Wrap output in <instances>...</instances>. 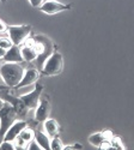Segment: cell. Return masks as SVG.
<instances>
[{
	"instance_id": "20",
	"label": "cell",
	"mask_w": 134,
	"mask_h": 150,
	"mask_svg": "<svg viewBox=\"0 0 134 150\" xmlns=\"http://www.w3.org/2000/svg\"><path fill=\"white\" fill-rule=\"evenodd\" d=\"M0 149H7V150H15L16 144L15 142H10V141H3L0 144Z\"/></svg>"
},
{
	"instance_id": "19",
	"label": "cell",
	"mask_w": 134,
	"mask_h": 150,
	"mask_svg": "<svg viewBox=\"0 0 134 150\" xmlns=\"http://www.w3.org/2000/svg\"><path fill=\"white\" fill-rule=\"evenodd\" d=\"M12 46H13V43H12V41L10 40V37H0V47L3 49L7 51V49H10Z\"/></svg>"
},
{
	"instance_id": "25",
	"label": "cell",
	"mask_w": 134,
	"mask_h": 150,
	"mask_svg": "<svg viewBox=\"0 0 134 150\" xmlns=\"http://www.w3.org/2000/svg\"><path fill=\"white\" fill-rule=\"evenodd\" d=\"M4 103H5V101H4V100H3L1 97H0V109H1V107L4 106Z\"/></svg>"
},
{
	"instance_id": "29",
	"label": "cell",
	"mask_w": 134,
	"mask_h": 150,
	"mask_svg": "<svg viewBox=\"0 0 134 150\" xmlns=\"http://www.w3.org/2000/svg\"><path fill=\"white\" fill-rule=\"evenodd\" d=\"M1 142H3V139H0V144H1Z\"/></svg>"
},
{
	"instance_id": "26",
	"label": "cell",
	"mask_w": 134,
	"mask_h": 150,
	"mask_svg": "<svg viewBox=\"0 0 134 150\" xmlns=\"http://www.w3.org/2000/svg\"><path fill=\"white\" fill-rule=\"evenodd\" d=\"M0 1H3V3H5V1H6V0H0Z\"/></svg>"
},
{
	"instance_id": "18",
	"label": "cell",
	"mask_w": 134,
	"mask_h": 150,
	"mask_svg": "<svg viewBox=\"0 0 134 150\" xmlns=\"http://www.w3.org/2000/svg\"><path fill=\"white\" fill-rule=\"evenodd\" d=\"M110 144H112V149H122V148H125V145H123V143H122V141L120 139V137H117V136H113L112 138H110Z\"/></svg>"
},
{
	"instance_id": "2",
	"label": "cell",
	"mask_w": 134,
	"mask_h": 150,
	"mask_svg": "<svg viewBox=\"0 0 134 150\" xmlns=\"http://www.w3.org/2000/svg\"><path fill=\"white\" fill-rule=\"evenodd\" d=\"M34 37L36 40V49H37V58H36L34 62L36 65V69L41 72L44 62L56 51V48L53 41L44 35H36Z\"/></svg>"
},
{
	"instance_id": "6",
	"label": "cell",
	"mask_w": 134,
	"mask_h": 150,
	"mask_svg": "<svg viewBox=\"0 0 134 150\" xmlns=\"http://www.w3.org/2000/svg\"><path fill=\"white\" fill-rule=\"evenodd\" d=\"M42 91H43V85L41 83H35V88L32 91L25 94V95H22L19 96L22 98V101L24 102L29 109H35L37 107L40 100H41V95H42Z\"/></svg>"
},
{
	"instance_id": "15",
	"label": "cell",
	"mask_w": 134,
	"mask_h": 150,
	"mask_svg": "<svg viewBox=\"0 0 134 150\" xmlns=\"http://www.w3.org/2000/svg\"><path fill=\"white\" fill-rule=\"evenodd\" d=\"M105 141H108L107 139V137H105V133H104V131H102V132H96V133H92V134H90L89 136V142H90V144H92L93 146H101V144L103 143V142H105Z\"/></svg>"
},
{
	"instance_id": "27",
	"label": "cell",
	"mask_w": 134,
	"mask_h": 150,
	"mask_svg": "<svg viewBox=\"0 0 134 150\" xmlns=\"http://www.w3.org/2000/svg\"><path fill=\"white\" fill-rule=\"evenodd\" d=\"M1 62H3V59H0V64H1Z\"/></svg>"
},
{
	"instance_id": "13",
	"label": "cell",
	"mask_w": 134,
	"mask_h": 150,
	"mask_svg": "<svg viewBox=\"0 0 134 150\" xmlns=\"http://www.w3.org/2000/svg\"><path fill=\"white\" fill-rule=\"evenodd\" d=\"M20 53H22L24 62H34L36 60V58H37V49H36V46L30 47V46L22 45Z\"/></svg>"
},
{
	"instance_id": "4",
	"label": "cell",
	"mask_w": 134,
	"mask_h": 150,
	"mask_svg": "<svg viewBox=\"0 0 134 150\" xmlns=\"http://www.w3.org/2000/svg\"><path fill=\"white\" fill-rule=\"evenodd\" d=\"M62 69H64V58L61 53L55 51L44 62L41 73L43 76H56V74L61 73Z\"/></svg>"
},
{
	"instance_id": "8",
	"label": "cell",
	"mask_w": 134,
	"mask_h": 150,
	"mask_svg": "<svg viewBox=\"0 0 134 150\" xmlns=\"http://www.w3.org/2000/svg\"><path fill=\"white\" fill-rule=\"evenodd\" d=\"M40 76H41V72L37 69H27L24 71V74H23L20 82L17 84L15 89H22V88H25L28 85L36 83L39 81Z\"/></svg>"
},
{
	"instance_id": "1",
	"label": "cell",
	"mask_w": 134,
	"mask_h": 150,
	"mask_svg": "<svg viewBox=\"0 0 134 150\" xmlns=\"http://www.w3.org/2000/svg\"><path fill=\"white\" fill-rule=\"evenodd\" d=\"M24 71H25V69L19 62L3 61L0 64V78L8 88H16L23 77Z\"/></svg>"
},
{
	"instance_id": "5",
	"label": "cell",
	"mask_w": 134,
	"mask_h": 150,
	"mask_svg": "<svg viewBox=\"0 0 134 150\" xmlns=\"http://www.w3.org/2000/svg\"><path fill=\"white\" fill-rule=\"evenodd\" d=\"M31 30H32L31 25H27V24H23V25H8L7 35L13 45L22 46L23 42L31 35Z\"/></svg>"
},
{
	"instance_id": "14",
	"label": "cell",
	"mask_w": 134,
	"mask_h": 150,
	"mask_svg": "<svg viewBox=\"0 0 134 150\" xmlns=\"http://www.w3.org/2000/svg\"><path fill=\"white\" fill-rule=\"evenodd\" d=\"M34 139L37 142V144L41 146V149H44V150L51 149V137L46 132L35 131V138Z\"/></svg>"
},
{
	"instance_id": "7",
	"label": "cell",
	"mask_w": 134,
	"mask_h": 150,
	"mask_svg": "<svg viewBox=\"0 0 134 150\" xmlns=\"http://www.w3.org/2000/svg\"><path fill=\"white\" fill-rule=\"evenodd\" d=\"M39 8L46 15H56V13H60V12L71 10L72 5L60 3L58 0H49V1H44Z\"/></svg>"
},
{
	"instance_id": "11",
	"label": "cell",
	"mask_w": 134,
	"mask_h": 150,
	"mask_svg": "<svg viewBox=\"0 0 134 150\" xmlns=\"http://www.w3.org/2000/svg\"><path fill=\"white\" fill-rule=\"evenodd\" d=\"M3 61H5V62H19V64H23L24 60H23V57L20 53V46L13 45L10 49H7L4 58H3Z\"/></svg>"
},
{
	"instance_id": "16",
	"label": "cell",
	"mask_w": 134,
	"mask_h": 150,
	"mask_svg": "<svg viewBox=\"0 0 134 150\" xmlns=\"http://www.w3.org/2000/svg\"><path fill=\"white\" fill-rule=\"evenodd\" d=\"M18 137H20V138L25 142L27 144H29L31 141H34V138H35V131L31 129V127H29V126H27L25 129H23L22 130V132L19 133V136Z\"/></svg>"
},
{
	"instance_id": "23",
	"label": "cell",
	"mask_w": 134,
	"mask_h": 150,
	"mask_svg": "<svg viewBox=\"0 0 134 150\" xmlns=\"http://www.w3.org/2000/svg\"><path fill=\"white\" fill-rule=\"evenodd\" d=\"M29 3L32 7H40L43 4V0H29Z\"/></svg>"
},
{
	"instance_id": "22",
	"label": "cell",
	"mask_w": 134,
	"mask_h": 150,
	"mask_svg": "<svg viewBox=\"0 0 134 150\" xmlns=\"http://www.w3.org/2000/svg\"><path fill=\"white\" fill-rule=\"evenodd\" d=\"M7 24L4 22V21H1L0 19V34H4V33H7Z\"/></svg>"
},
{
	"instance_id": "24",
	"label": "cell",
	"mask_w": 134,
	"mask_h": 150,
	"mask_svg": "<svg viewBox=\"0 0 134 150\" xmlns=\"http://www.w3.org/2000/svg\"><path fill=\"white\" fill-rule=\"evenodd\" d=\"M5 53H6V51H5V49H3L1 47H0V59H3V58H4Z\"/></svg>"
},
{
	"instance_id": "9",
	"label": "cell",
	"mask_w": 134,
	"mask_h": 150,
	"mask_svg": "<svg viewBox=\"0 0 134 150\" xmlns=\"http://www.w3.org/2000/svg\"><path fill=\"white\" fill-rule=\"evenodd\" d=\"M51 113V102L48 98H41L37 107L35 108V120L37 122H43L49 118Z\"/></svg>"
},
{
	"instance_id": "12",
	"label": "cell",
	"mask_w": 134,
	"mask_h": 150,
	"mask_svg": "<svg viewBox=\"0 0 134 150\" xmlns=\"http://www.w3.org/2000/svg\"><path fill=\"white\" fill-rule=\"evenodd\" d=\"M43 129H44V132L51 138H53L55 136H59L60 133V125L55 119H49V118L46 119L43 121Z\"/></svg>"
},
{
	"instance_id": "21",
	"label": "cell",
	"mask_w": 134,
	"mask_h": 150,
	"mask_svg": "<svg viewBox=\"0 0 134 150\" xmlns=\"http://www.w3.org/2000/svg\"><path fill=\"white\" fill-rule=\"evenodd\" d=\"M27 149H29V150H40V149H41V146L37 144V142H36V141L34 139V141H31V142L27 145Z\"/></svg>"
},
{
	"instance_id": "3",
	"label": "cell",
	"mask_w": 134,
	"mask_h": 150,
	"mask_svg": "<svg viewBox=\"0 0 134 150\" xmlns=\"http://www.w3.org/2000/svg\"><path fill=\"white\" fill-rule=\"evenodd\" d=\"M18 118V114L15 107L5 102L4 106L0 109V139H4V136L10 126L13 124Z\"/></svg>"
},
{
	"instance_id": "17",
	"label": "cell",
	"mask_w": 134,
	"mask_h": 150,
	"mask_svg": "<svg viewBox=\"0 0 134 150\" xmlns=\"http://www.w3.org/2000/svg\"><path fill=\"white\" fill-rule=\"evenodd\" d=\"M51 149L52 150H62L65 149V145L62 141L59 138V136H55L53 138H51Z\"/></svg>"
},
{
	"instance_id": "28",
	"label": "cell",
	"mask_w": 134,
	"mask_h": 150,
	"mask_svg": "<svg viewBox=\"0 0 134 150\" xmlns=\"http://www.w3.org/2000/svg\"><path fill=\"white\" fill-rule=\"evenodd\" d=\"M44 1H49V0H43V3H44Z\"/></svg>"
},
{
	"instance_id": "10",
	"label": "cell",
	"mask_w": 134,
	"mask_h": 150,
	"mask_svg": "<svg viewBox=\"0 0 134 150\" xmlns=\"http://www.w3.org/2000/svg\"><path fill=\"white\" fill-rule=\"evenodd\" d=\"M28 126V122L23 119H18L16 120L13 124L10 126V129L6 131L5 136H4V139L3 141H10V142H13L17 137L19 136V133L22 132L23 129H25Z\"/></svg>"
}]
</instances>
